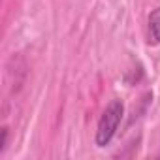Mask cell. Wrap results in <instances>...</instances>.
<instances>
[{
  "label": "cell",
  "instance_id": "cell-1",
  "mask_svg": "<svg viewBox=\"0 0 160 160\" xmlns=\"http://www.w3.org/2000/svg\"><path fill=\"white\" fill-rule=\"evenodd\" d=\"M122 115H124L122 102L121 100H111L109 106L106 108V111L102 113L100 121H98V128H96V145L98 147L109 145V141L113 139V136L119 130Z\"/></svg>",
  "mask_w": 160,
  "mask_h": 160
},
{
  "label": "cell",
  "instance_id": "cell-3",
  "mask_svg": "<svg viewBox=\"0 0 160 160\" xmlns=\"http://www.w3.org/2000/svg\"><path fill=\"white\" fill-rule=\"evenodd\" d=\"M6 143H8V130H6V128H2V147H0V152L6 149Z\"/></svg>",
  "mask_w": 160,
  "mask_h": 160
},
{
  "label": "cell",
  "instance_id": "cell-2",
  "mask_svg": "<svg viewBox=\"0 0 160 160\" xmlns=\"http://www.w3.org/2000/svg\"><path fill=\"white\" fill-rule=\"evenodd\" d=\"M147 38L151 45H158L160 43V8L152 10V13L149 15L147 21Z\"/></svg>",
  "mask_w": 160,
  "mask_h": 160
}]
</instances>
